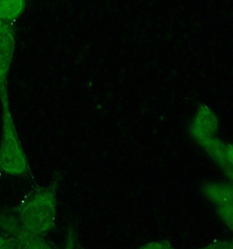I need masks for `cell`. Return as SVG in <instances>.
Instances as JSON below:
<instances>
[{"mask_svg": "<svg viewBox=\"0 0 233 249\" xmlns=\"http://www.w3.org/2000/svg\"><path fill=\"white\" fill-rule=\"evenodd\" d=\"M22 226L29 232L41 235L52 226V197L48 193H39L24 198L12 210Z\"/></svg>", "mask_w": 233, "mask_h": 249, "instance_id": "obj_2", "label": "cell"}, {"mask_svg": "<svg viewBox=\"0 0 233 249\" xmlns=\"http://www.w3.org/2000/svg\"><path fill=\"white\" fill-rule=\"evenodd\" d=\"M16 50L15 26L0 32V99L8 96V78Z\"/></svg>", "mask_w": 233, "mask_h": 249, "instance_id": "obj_4", "label": "cell"}, {"mask_svg": "<svg viewBox=\"0 0 233 249\" xmlns=\"http://www.w3.org/2000/svg\"><path fill=\"white\" fill-rule=\"evenodd\" d=\"M0 230L13 239L17 249H37L46 245L39 235L29 232L22 226L13 212L0 211Z\"/></svg>", "mask_w": 233, "mask_h": 249, "instance_id": "obj_3", "label": "cell"}, {"mask_svg": "<svg viewBox=\"0 0 233 249\" xmlns=\"http://www.w3.org/2000/svg\"><path fill=\"white\" fill-rule=\"evenodd\" d=\"M0 104L2 109L0 172L10 176H26L30 167L13 119L9 95L1 98Z\"/></svg>", "mask_w": 233, "mask_h": 249, "instance_id": "obj_1", "label": "cell"}, {"mask_svg": "<svg viewBox=\"0 0 233 249\" xmlns=\"http://www.w3.org/2000/svg\"><path fill=\"white\" fill-rule=\"evenodd\" d=\"M16 249V244L12 238L4 233L0 234V249Z\"/></svg>", "mask_w": 233, "mask_h": 249, "instance_id": "obj_6", "label": "cell"}, {"mask_svg": "<svg viewBox=\"0 0 233 249\" xmlns=\"http://www.w3.org/2000/svg\"><path fill=\"white\" fill-rule=\"evenodd\" d=\"M10 26H14V25H10V24H6V23H4V22L0 21V32L4 30L6 27H8Z\"/></svg>", "mask_w": 233, "mask_h": 249, "instance_id": "obj_7", "label": "cell"}, {"mask_svg": "<svg viewBox=\"0 0 233 249\" xmlns=\"http://www.w3.org/2000/svg\"><path fill=\"white\" fill-rule=\"evenodd\" d=\"M26 8V0H0V21L14 25Z\"/></svg>", "mask_w": 233, "mask_h": 249, "instance_id": "obj_5", "label": "cell"}]
</instances>
